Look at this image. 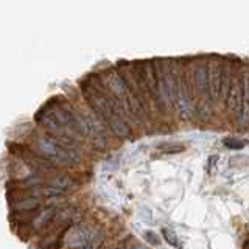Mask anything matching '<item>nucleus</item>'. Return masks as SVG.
<instances>
[{
  "label": "nucleus",
  "mask_w": 249,
  "mask_h": 249,
  "mask_svg": "<svg viewBox=\"0 0 249 249\" xmlns=\"http://www.w3.org/2000/svg\"><path fill=\"white\" fill-rule=\"evenodd\" d=\"M35 120L49 136L58 139L67 146L78 150V143L84 136L80 112L61 97H53L35 114Z\"/></svg>",
  "instance_id": "1"
},
{
  "label": "nucleus",
  "mask_w": 249,
  "mask_h": 249,
  "mask_svg": "<svg viewBox=\"0 0 249 249\" xmlns=\"http://www.w3.org/2000/svg\"><path fill=\"white\" fill-rule=\"evenodd\" d=\"M35 150L54 167H73L80 163V153L76 148L67 146L49 134L35 139Z\"/></svg>",
  "instance_id": "2"
},
{
  "label": "nucleus",
  "mask_w": 249,
  "mask_h": 249,
  "mask_svg": "<svg viewBox=\"0 0 249 249\" xmlns=\"http://www.w3.org/2000/svg\"><path fill=\"white\" fill-rule=\"evenodd\" d=\"M189 78H190V88L193 98L198 100L199 109L204 111V109L210 107L212 103V95H210V86H209V62L204 59H201L198 64H192L189 69Z\"/></svg>",
  "instance_id": "3"
},
{
  "label": "nucleus",
  "mask_w": 249,
  "mask_h": 249,
  "mask_svg": "<svg viewBox=\"0 0 249 249\" xmlns=\"http://www.w3.org/2000/svg\"><path fill=\"white\" fill-rule=\"evenodd\" d=\"M243 103H245V69L238 66L233 70L232 88L229 92L228 101H226V107L229 109V112L235 117L237 120H240V117H241Z\"/></svg>",
  "instance_id": "4"
},
{
  "label": "nucleus",
  "mask_w": 249,
  "mask_h": 249,
  "mask_svg": "<svg viewBox=\"0 0 249 249\" xmlns=\"http://www.w3.org/2000/svg\"><path fill=\"white\" fill-rule=\"evenodd\" d=\"M223 58L212 56L209 61V86L210 95L213 101H220L221 95V81H223Z\"/></svg>",
  "instance_id": "5"
},
{
  "label": "nucleus",
  "mask_w": 249,
  "mask_h": 249,
  "mask_svg": "<svg viewBox=\"0 0 249 249\" xmlns=\"http://www.w3.org/2000/svg\"><path fill=\"white\" fill-rule=\"evenodd\" d=\"M93 232H89L84 226H76V228L70 229V232L66 235V243L73 249H84L92 240Z\"/></svg>",
  "instance_id": "6"
},
{
  "label": "nucleus",
  "mask_w": 249,
  "mask_h": 249,
  "mask_svg": "<svg viewBox=\"0 0 249 249\" xmlns=\"http://www.w3.org/2000/svg\"><path fill=\"white\" fill-rule=\"evenodd\" d=\"M54 215H56V209L54 207L37 209L33 220L28 223V226L31 228V232H42L45 229H49L50 223L54 220Z\"/></svg>",
  "instance_id": "7"
},
{
  "label": "nucleus",
  "mask_w": 249,
  "mask_h": 249,
  "mask_svg": "<svg viewBox=\"0 0 249 249\" xmlns=\"http://www.w3.org/2000/svg\"><path fill=\"white\" fill-rule=\"evenodd\" d=\"M232 80H233V70H232V64L231 59L226 58L223 61V81H221V95H220V101L226 105L229 97V92L232 88Z\"/></svg>",
  "instance_id": "8"
},
{
  "label": "nucleus",
  "mask_w": 249,
  "mask_h": 249,
  "mask_svg": "<svg viewBox=\"0 0 249 249\" xmlns=\"http://www.w3.org/2000/svg\"><path fill=\"white\" fill-rule=\"evenodd\" d=\"M158 150L162 153V154H179L185 150V145L182 143H170V142H165V143H159L158 145Z\"/></svg>",
  "instance_id": "9"
},
{
  "label": "nucleus",
  "mask_w": 249,
  "mask_h": 249,
  "mask_svg": "<svg viewBox=\"0 0 249 249\" xmlns=\"http://www.w3.org/2000/svg\"><path fill=\"white\" fill-rule=\"evenodd\" d=\"M223 143L229 148V150H241V148L246 146V140H241V139H235V137H226L223 140Z\"/></svg>",
  "instance_id": "10"
},
{
  "label": "nucleus",
  "mask_w": 249,
  "mask_h": 249,
  "mask_svg": "<svg viewBox=\"0 0 249 249\" xmlns=\"http://www.w3.org/2000/svg\"><path fill=\"white\" fill-rule=\"evenodd\" d=\"M162 235H163V238L167 240V243H168V245L175 246V248H178V249H182L181 241H179V238H178L171 231H168V229H162Z\"/></svg>",
  "instance_id": "11"
},
{
  "label": "nucleus",
  "mask_w": 249,
  "mask_h": 249,
  "mask_svg": "<svg viewBox=\"0 0 249 249\" xmlns=\"http://www.w3.org/2000/svg\"><path fill=\"white\" fill-rule=\"evenodd\" d=\"M145 238H146V241H148V245H153V246H159L160 245V238H159V235L156 232H153V231H146L145 232Z\"/></svg>",
  "instance_id": "12"
},
{
  "label": "nucleus",
  "mask_w": 249,
  "mask_h": 249,
  "mask_svg": "<svg viewBox=\"0 0 249 249\" xmlns=\"http://www.w3.org/2000/svg\"><path fill=\"white\" fill-rule=\"evenodd\" d=\"M128 249H145V248L142 245H139V243H134V245H131Z\"/></svg>",
  "instance_id": "13"
},
{
  "label": "nucleus",
  "mask_w": 249,
  "mask_h": 249,
  "mask_svg": "<svg viewBox=\"0 0 249 249\" xmlns=\"http://www.w3.org/2000/svg\"><path fill=\"white\" fill-rule=\"evenodd\" d=\"M243 249H249V238L245 241V243H243Z\"/></svg>",
  "instance_id": "14"
}]
</instances>
